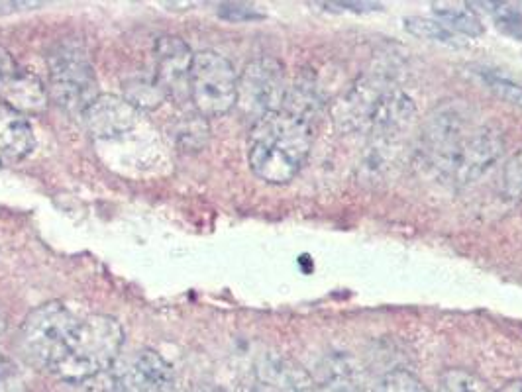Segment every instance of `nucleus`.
<instances>
[{
    "instance_id": "nucleus-1",
    "label": "nucleus",
    "mask_w": 522,
    "mask_h": 392,
    "mask_svg": "<svg viewBox=\"0 0 522 392\" xmlns=\"http://www.w3.org/2000/svg\"><path fill=\"white\" fill-rule=\"evenodd\" d=\"M124 343L120 322L105 314H77L59 300L32 310L18 349L36 369L69 385L106 373Z\"/></svg>"
},
{
    "instance_id": "nucleus-2",
    "label": "nucleus",
    "mask_w": 522,
    "mask_h": 392,
    "mask_svg": "<svg viewBox=\"0 0 522 392\" xmlns=\"http://www.w3.org/2000/svg\"><path fill=\"white\" fill-rule=\"evenodd\" d=\"M503 136L481 124L466 100L438 104L422 126V155L442 179L466 185L487 173L503 153Z\"/></svg>"
},
{
    "instance_id": "nucleus-3",
    "label": "nucleus",
    "mask_w": 522,
    "mask_h": 392,
    "mask_svg": "<svg viewBox=\"0 0 522 392\" xmlns=\"http://www.w3.org/2000/svg\"><path fill=\"white\" fill-rule=\"evenodd\" d=\"M313 147L311 120L289 110H273L254 122L248 138V163L269 185L291 183Z\"/></svg>"
},
{
    "instance_id": "nucleus-4",
    "label": "nucleus",
    "mask_w": 522,
    "mask_h": 392,
    "mask_svg": "<svg viewBox=\"0 0 522 392\" xmlns=\"http://www.w3.org/2000/svg\"><path fill=\"white\" fill-rule=\"evenodd\" d=\"M189 97L203 118H220L238 104V75L220 53H195L189 75Z\"/></svg>"
},
{
    "instance_id": "nucleus-5",
    "label": "nucleus",
    "mask_w": 522,
    "mask_h": 392,
    "mask_svg": "<svg viewBox=\"0 0 522 392\" xmlns=\"http://www.w3.org/2000/svg\"><path fill=\"white\" fill-rule=\"evenodd\" d=\"M50 97L69 114H81L101 97L95 67L75 46H59L48 57Z\"/></svg>"
},
{
    "instance_id": "nucleus-6",
    "label": "nucleus",
    "mask_w": 522,
    "mask_h": 392,
    "mask_svg": "<svg viewBox=\"0 0 522 392\" xmlns=\"http://www.w3.org/2000/svg\"><path fill=\"white\" fill-rule=\"evenodd\" d=\"M285 97V69L273 57H261L248 63L238 77V104L252 122H258L267 112L281 110Z\"/></svg>"
},
{
    "instance_id": "nucleus-7",
    "label": "nucleus",
    "mask_w": 522,
    "mask_h": 392,
    "mask_svg": "<svg viewBox=\"0 0 522 392\" xmlns=\"http://www.w3.org/2000/svg\"><path fill=\"white\" fill-rule=\"evenodd\" d=\"M114 377L118 392H175L173 367L152 349L138 351Z\"/></svg>"
},
{
    "instance_id": "nucleus-8",
    "label": "nucleus",
    "mask_w": 522,
    "mask_h": 392,
    "mask_svg": "<svg viewBox=\"0 0 522 392\" xmlns=\"http://www.w3.org/2000/svg\"><path fill=\"white\" fill-rule=\"evenodd\" d=\"M195 53L175 36H165L156 44V83L165 97L189 95V75Z\"/></svg>"
},
{
    "instance_id": "nucleus-9",
    "label": "nucleus",
    "mask_w": 522,
    "mask_h": 392,
    "mask_svg": "<svg viewBox=\"0 0 522 392\" xmlns=\"http://www.w3.org/2000/svg\"><path fill=\"white\" fill-rule=\"evenodd\" d=\"M252 392H316L313 377L295 359L265 353L256 365Z\"/></svg>"
},
{
    "instance_id": "nucleus-10",
    "label": "nucleus",
    "mask_w": 522,
    "mask_h": 392,
    "mask_svg": "<svg viewBox=\"0 0 522 392\" xmlns=\"http://www.w3.org/2000/svg\"><path fill=\"white\" fill-rule=\"evenodd\" d=\"M83 120L93 138L110 140L136 126L138 108H134L126 98L101 95L83 112Z\"/></svg>"
},
{
    "instance_id": "nucleus-11",
    "label": "nucleus",
    "mask_w": 522,
    "mask_h": 392,
    "mask_svg": "<svg viewBox=\"0 0 522 392\" xmlns=\"http://www.w3.org/2000/svg\"><path fill=\"white\" fill-rule=\"evenodd\" d=\"M36 147L30 120L0 102V167L26 159Z\"/></svg>"
},
{
    "instance_id": "nucleus-12",
    "label": "nucleus",
    "mask_w": 522,
    "mask_h": 392,
    "mask_svg": "<svg viewBox=\"0 0 522 392\" xmlns=\"http://www.w3.org/2000/svg\"><path fill=\"white\" fill-rule=\"evenodd\" d=\"M14 108L20 114H38L44 112L48 106V89L44 83L30 71H24L18 75L16 83L10 87V91L0 100Z\"/></svg>"
},
{
    "instance_id": "nucleus-13",
    "label": "nucleus",
    "mask_w": 522,
    "mask_h": 392,
    "mask_svg": "<svg viewBox=\"0 0 522 392\" xmlns=\"http://www.w3.org/2000/svg\"><path fill=\"white\" fill-rule=\"evenodd\" d=\"M432 12L438 18V22L448 28L452 34H464L468 38H479L485 32V26L481 18L470 10V8H460L452 4H432Z\"/></svg>"
},
{
    "instance_id": "nucleus-14",
    "label": "nucleus",
    "mask_w": 522,
    "mask_h": 392,
    "mask_svg": "<svg viewBox=\"0 0 522 392\" xmlns=\"http://www.w3.org/2000/svg\"><path fill=\"white\" fill-rule=\"evenodd\" d=\"M493 18L495 26L509 38L522 42V8L515 2H475Z\"/></svg>"
},
{
    "instance_id": "nucleus-15",
    "label": "nucleus",
    "mask_w": 522,
    "mask_h": 392,
    "mask_svg": "<svg viewBox=\"0 0 522 392\" xmlns=\"http://www.w3.org/2000/svg\"><path fill=\"white\" fill-rule=\"evenodd\" d=\"M405 30L409 34H413L418 40H426V42H436L442 46H450V48H460L462 42L456 34H452L448 28H444L438 20H428L422 16H413V18H405Z\"/></svg>"
},
{
    "instance_id": "nucleus-16",
    "label": "nucleus",
    "mask_w": 522,
    "mask_h": 392,
    "mask_svg": "<svg viewBox=\"0 0 522 392\" xmlns=\"http://www.w3.org/2000/svg\"><path fill=\"white\" fill-rule=\"evenodd\" d=\"M177 142L181 144L183 149L189 151H199L207 146L209 142V126H207V118H203L199 112H195L193 116H187L177 132H175Z\"/></svg>"
},
{
    "instance_id": "nucleus-17",
    "label": "nucleus",
    "mask_w": 522,
    "mask_h": 392,
    "mask_svg": "<svg viewBox=\"0 0 522 392\" xmlns=\"http://www.w3.org/2000/svg\"><path fill=\"white\" fill-rule=\"evenodd\" d=\"M440 392H493L491 387L468 369H448L440 375Z\"/></svg>"
},
{
    "instance_id": "nucleus-18",
    "label": "nucleus",
    "mask_w": 522,
    "mask_h": 392,
    "mask_svg": "<svg viewBox=\"0 0 522 392\" xmlns=\"http://www.w3.org/2000/svg\"><path fill=\"white\" fill-rule=\"evenodd\" d=\"M126 100L134 106V108H144V110H152L157 108L163 100L165 93L161 91V87L157 85L156 79L152 81H132L126 85Z\"/></svg>"
},
{
    "instance_id": "nucleus-19",
    "label": "nucleus",
    "mask_w": 522,
    "mask_h": 392,
    "mask_svg": "<svg viewBox=\"0 0 522 392\" xmlns=\"http://www.w3.org/2000/svg\"><path fill=\"white\" fill-rule=\"evenodd\" d=\"M316 392H364L360 389L358 381L354 379L352 371L344 369L340 363H334V367L328 371L326 379L318 385Z\"/></svg>"
},
{
    "instance_id": "nucleus-20",
    "label": "nucleus",
    "mask_w": 522,
    "mask_h": 392,
    "mask_svg": "<svg viewBox=\"0 0 522 392\" xmlns=\"http://www.w3.org/2000/svg\"><path fill=\"white\" fill-rule=\"evenodd\" d=\"M483 79L487 83V87L503 100L515 104V106H521L522 108V87L517 85L515 81L503 77V75H497V73H489L485 71L483 73Z\"/></svg>"
},
{
    "instance_id": "nucleus-21",
    "label": "nucleus",
    "mask_w": 522,
    "mask_h": 392,
    "mask_svg": "<svg viewBox=\"0 0 522 392\" xmlns=\"http://www.w3.org/2000/svg\"><path fill=\"white\" fill-rule=\"evenodd\" d=\"M503 189L511 198L522 200V147L503 169Z\"/></svg>"
},
{
    "instance_id": "nucleus-22",
    "label": "nucleus",
    "mask_w": 522,
    "mask_h": 392,
    "mask_svg": "<svg viewBox=\"0 0 522 392\" xmlns=\"http://www.w3.org/2000/svg\"><path fill=\"white\" fill-rule=\"evenodd\" d=\"M417 383V377L409 371H391L381 377L373 392H411Z\"/></svg>"
},
{
    "instance_id": "nucleus-23",
    "label": "nucleus",
    "mask_w": 522,
    "mask_h": 392,
    "mask_svg": "<svg viewBox=\"0 0 522 392\" xmlns=\"http://www.w3.org/2000/svg\"><path fill=\"white\" fill-rule=\"evenodd\" d=\"M218 16L228 20V22H248V20H260L263 14L258 12L252 4L244 2H226L218 6Z\"/></svg>"
},
{
    "instance_id": "nucleus-24",
    "label": "nucleus",
    "mask_w": 522,
    "mask_h": 392,
    "mask_svg": "<svg viewBox=\"0 0 522 392\" xmlns=\"http://www.w3.org/2000/svg\"><path fill=\"white\" fill-rule=\"evenodd\" d=\"M22 69L18 67L12 53L4 46H0V100L10 91V87L16 83Z\"/></svg>"
},
{
    "instance_id": "nucleus-25",
    "label": "nucleus",
    "mask_w": 522,
    "mask_h": 392,
    "mask_svg": "<svg viewBox=\"0 0 522 392\" xmlns=\"http://www.w3.org/2000/svg\"><path fill=\"white\" fill-rule=\"evenodd\" d=\"M69 392H118L116 391V377H108L106 373H101L93 379L75 383Z\"/></svg>"
},
{
    "instance_id": "nucleus-26",
    "label": "nucleus",
    "mask_w": 522,
    "mask_h": 392,
    "mask_svg": "<svg viewBox=\"0 0 522 392\" xmlns=\"http://www.w3.org/2000/svg\"><path fill=\"white\" fill-rule=\"evenodd\" d=\"M14 373H16L14 361L6 353L0 351V387L6 385L14 377Z\"/></svg>"
},
{
    "instance_id": "nucleus-27",
    "label": "nucleus",
    "mask_w": 522,
    "mask_h": 392,
    "mask_svg": "<svg viewBox=\"0 0 522 392\" xmlns=\"http://www.w3.org/2000/svg\"><path fill=\"white\" fill-rule=\"evenodd\" d=\"M497 392H522V379H515V381L505 383Z\"/></svg>"
},
{
    "instance_id": "nucleus-28",
    "label": "nucleus",
    "mask_w": 522,
    "mask_h": 392,
    "mask_svg": "<svg viewBox=\"0 0 522 392\" xmlns=\"http://www.w3.org/2000/svg\"><path fill=\"white\" fill-rule=\"evenodd\" d=\"M193 392H226L222 391V389H216V387H199V389H195Z\"/></svg>"
},
{
    "instance_id": "nucleus-29",
    "label": "nucleus",
    "mask_w": 522,
    "mask_h": 392,
    "mask_svg": "<svg viewBox=\"0 0 522 392\" xmlns=\"http://www.w3.org/2000/svg\"><path fill=\"white\" fill-rule=\"evenodd\" d=\"M411 392H430L428 391V389H426V387H424V385H422V383H420V381H418L417 385H415V389H413V391Z\"/></svg>"
}]
</instances>
